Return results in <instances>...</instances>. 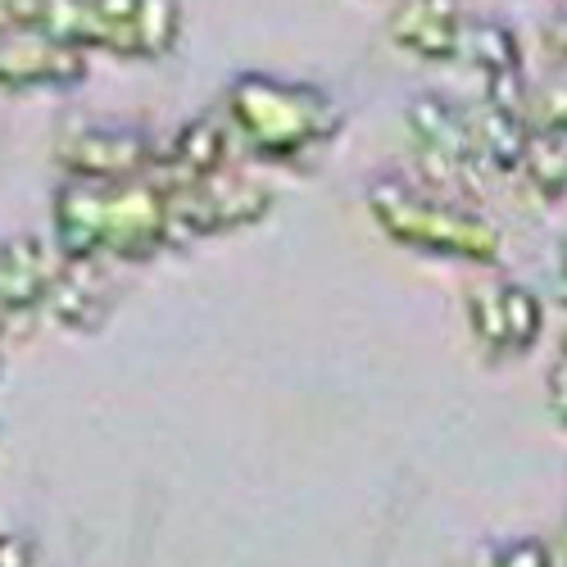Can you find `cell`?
<instances>
[{
	"mask_svg": "<svg viewBox=\"0 0 567 567\" xmlns=\"http://www.w3.org/2000/svg\"><path fill=\"white\" fill-rule=\"evenodd\" d=\"M341 110L337 101L318 86L300 82H277L264 73L236 78L227 91V127L236 141L277 164H296L309 151L327 146L341 132Z\"/></svg>",
	"mask_w": 567,
	"mask_h": 567,
	"instance_id": "6da1fadb",
	"label": "cell"
},
{
	"mask_svg": "<svg viewBox=\"0 0 567 567\" xmlns=\"http://www.w3.org/2000/svg\"><path fill=\"white\" fill-rule=\"evenodd\" d=\"M368 214L404 250L463 259V264L499 259V227L486 214L467 209L454 196L409 186L404 177H377L368 186Z\"/></svg>",
	"mask_w": 567,
	"mask_h": 567,
	"instance_id": "7a4b0ae2",
	"label": "cell"
},
{
	"mask_svg": "<svg viewBox=\"0 0 567 567\" xmlns=\"http://www.w3.org/2000/svg\"><path fill=\"white\" fill-rule=\"evenodd\" d=\"M159 159V146L136 127H73L60 141V164L78 182H127L146 177Z\"/></svg>",
	"mask_w": 567,
	"mask_h": 567,
	"instance_id": "3957f363",
	"label": "cell"
},
{
	"mask_svg": "<svg viewBox=\"0 0 567 567\" xmlns=\"http://www.w3.org/2000/svg\"><path fill=\"white\" fill-rule=\"evenodd\" d=\"M404 123H409V136H413L422 164H441V168H454L467 177L482 173L467 110L450 105L445 96H413L404 105Z\"/></svg>",
	"mask_w": 567,
	"mask_h": 567,
	"instance_id": "277c9868",
	"label": "cell"
},
{
	"mask_svg": "<svg viewBox=\"0 0 567 567\" xmlns=\"http://www.w3.org/2000/svg\"><path fill=\"white\" fill-rule=\"evenodd\" d=\"M86 78V51L60 45L45 32H6L0 37V91L32 86H73Z\"/></svg>",
	"mask_w": 567,
	"mask_h": 567,
	"instance_id": "5b68a950",
	"label": "cell"
},
{
	"mask_svg": "<svg viewBox=\"0 0 567 567\" xmlns=\"http://www.w3.org/2000/svg\"><path fill=\"white\" fill-rule=\"evenodd\" d=\"M391 41L427 64H450L458 60L463 19L454 10V0H404L391 14Z\"/></svg>",
	"mask_w": 567,
	"mask_h": 567,
	"instance_id": "8992f818",
	"label": "cell"
},
{
	"mask_svg": "<svg viewBox=\"0 0 567 567\" xmlns=\"http://www.w3.org/2000/svg\"><path fill=\"white\" fill-rule=\"evenodd\" d=\"M467 123H472V141H477V159L491 164L495 173H517V164H523V151H527L532 123L523 114L491 110L486 101L477 110H467Z\"/></svg>",
	"mask_w": 567,
	"mask_h": 567,
	"instance_id": "52a82bcc",
	"label": "cell"
},
{
	"mask_svg": "<svg viewBox=\"0 0 567 567\" xmlns=\"http://www.w3.org/2000/svg\"><path fill=\"white\" fill-rule=\"evenodd\" d=\"M517 173L532 182V192L540 200H563L567 196V132H558V127H532Z\"/></svg>",
	"mask_w": 567,
	"mask_h": 567,
	"instance_id": "ba28073f",
	"label": "cell"
},
{
	"mask_svg": "<svg viewBox=\"0 0 567 567\" xmlns=\"http://www.w3.org/2000/svg\"><path fill=\"white\" fill-rule=\"evenodd\" d=\"M458 60H472L482 69V78L491 73H508V69H523V45L504 23L477 19V23H463V41H458Z\"/></svg>",
	"mask_w": 567,
	"mask_h": 567,
	"instance_id": "9c48e42d",
	"label": "cell"
},
{
	"mask_svg": "<svg viewBox=\"0 0 567 567\" xmlns=\"http://www.w3.org/2000/svg\"><path fill=\"white\" fill-rule=\"evenodd\" d=\"M499 309H504V337L508 354H527L545 332V305L523 281H499Z\"/></svg>",
	"mask_w": 567,
	"mask_h": 567,
	"instance_id": "30bf717a",
	"label": "cell"
},
{
	"mask_svg": "<svg viewBox=\"0 0 567 567\" xmlns=\"http://www.w3.org/2000/svg\"><path fill=\"white\" fill-rule=\"evenodd\" d=\"M37 32L73 45V51H101V19L91 10V0H45Z\"/></svg>",
	"mask_w": 567,
	"mask_h": 567,
	"instance_id": "8fae6325",
	"label": "cell"
},
{
	"mask_svg": "<svg viewBox=\"0 0 567 567\" xmlns=\"http://www.w3.org/2000/svg\"><path fill=\"white\" fill-rule=\"evenodd\" d=\"M132 37H136V60L168 55L182 37V6L177 0H141L132 19Z\"/></svg>",
	"mask_w": 567,
	"mask_h": 567,
	"instance_id": "7c38bea8",
	"label": "cell"
},
{
	"mask_svg": "<svg viewBox=\"0 0 567 567\" xmlns=\"http://www.w3.org/2000/svg\"><path fill=\"white\" fill-rule=\"evenodd\" d=\"M467 327H472V337H477L482 350L508 354L504 309H499V281H472V287H467Z\"/></svg>",
	"mask_w": 567,
	"mask_h": 567,
	"instance_id": "4fadbf2b",
	"label": "cell"
},
{
	"mask_svg": "<svg viewBox=\"0 0 567 567\" xmlns=\"http://www.w3.org/2000/svg\"><path fill=\"white\" fill-rule=\"evenodd\" d=\"M141 0H91V10L101 19V51L136 60V37H132V19H136Z\"/></svg>",
	"mask_w": 567,
	"mask_h": 567,
	"instance_id": "5bb4252c",
	"label": "cell"
},
{
	"mask_svg": "<svg viewBox=\"0 0 567 567\" xmlns=\"http://www.w3.org/2000/svg\"><path fill=\"white\" fill-rule=\"evenodd\" d=\"M477 567H554V554H549V540H508L499 549H486L477 558Z\"/></svg>",
	"mask_w": 567,
	"mask_h": 567,
	"instance_id": "9a60e30c",
	"label": "cell"
},
{
	"mask_svg": "<svg viewBox=\"0 0 567 567\" xmlns=\"http://www.w3.org/2000/svg\"><path fill=\"white\" fill-rule=\"evenodd\" d=\"M491 110H504V114H523L527 118V101H532V91H527V78L523 69H508V73H491L486 78V96H482Z\"/></svg>",
	"mask_w": 567,
	"mask_h": 567,
	"instance_id": "2e32d148",
	"label": "cell"
},
{
	"mask_svg": "<svg viewBox=\"0 0 567 567\" xmlns=\"http://www.w3.org/2000/svg\"><path fill=\"white\" fill-rule=\"evenodd\" d=\"M45 0H0V28L6 32H32L41 28Z\"/></svg>",
	"mask_w": 567,
	"mask_h": 567,
	"instance_id": "e0dca14e",
	"label": "cell"
},
{
	"mask_svg": "<svg viewBox=\"0 0 567 567\" xmlns=\"http://www.w3.org/2000/svg\"><path fill=\"white\" fill-rule=\"evenodd\" d=\"M549 409H554V417L567 427V359H558L549 368Z\"/></svg>",
	"mask_w": 567,
	"mask_h": 567,
	"instance_id": "ac0fdd59",
	"label": "cell"
},
{
	"mask_svg": "<svg viewBox=\"0 0 567 567\" xmlns=\"http://www.w3.org/2000/svg\"><path fill=\"white\" fill-rule=\"evenodd\" d=\"M0 567H32V545L23 536H0Z\"/></svg>",
	"mask_w": 567,
	"mask_h": 567,
	"instance_id": "d6986e66",
	"label": "cell"
},
{
	"mask_svg": "<svg viewBox=\"0 0 567 567\" xmlns=\"http://www.w3.org/2000/svg\"><path fill=\"white\" fill-rule=\"evenodd\" d=\"M554 291H558V300L567 305V241L558 246V259H554Z\"/></svg>",
	"mask_w": 567,
	"mask_h": 567,
	"instance_id": "ffe728a7",
	"label": "cell"
},
{
	"mask_svg": "<svg viewBox=\"0 0 567 567\" xmlns=\"http://www.w3.org/2000/svg\"><path fill=\"white\" fill-rule=\"evenodd\" d=\"M549 554H554V567H567V523H563V532H558V540L549 545Z\"/></svg>",
	"mask_w": 567,
	"mask_h": 567,
	"instance_id": "44dd1931",
	"label": "cell"
},
{
	"mask_svg": "<svg viewBox=\"0 0 567 567\" xmlns=\"http://www.w3.org/2000/svg\"><path fill=\"white\" fill-rule=\"evenodd\" d=\"M0 368H6V341H0Z\"/></svg>",
	"mask_w": 567,
	"mask_h": 567,
	"instance_id": "7402d4cb",
	"label": "cell"
}]
</instances>
